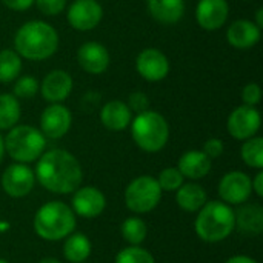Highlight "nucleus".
<instances>
[{"label": "nucleus", "instance_id": "nucleus-1", "mask_svg": "<svg viewBox=\"0 0 263 263\" xmlns=\"http://www.w3.org/2000/svg\"><path fill=\"white\" fill-rule=\"evenodd\" d=\"M35 179L39 183L55 194L74 193L83 179L79 160L65 149H51L37 159Z\"/></svg>", "mask_w": 263, "mask_h": 263}, {"label": "nucleus", "instance_id": "nucleus-2", "mask_svg": "<svg viewBox=\"0 0 263 263\" xmlns=\"http://www.w3.org/2000/svg\"><path fill=\"white\" fill-rule=\"evenodd\" d=\"M15 52L28 60L49 59L59 46L57 31L46 22L32 20L22 25L14 37Z\"/></svg>", "mask_w": 263, "mask_h": 263}, {"label": "nucleus", "instance_id": "nucleus-3", "mask_svg": "<svg viewBox=\"0 0 263 263\" xmlns=\"http://www.w3.org/2000/svg\"><path fill=\"white\" fill-rule=\"evenodd\" d=\"M196 234L208 243L225 240L236 228V214L233 208L220 200L206 202L194 222Z\"/></svg>", "mask_w": 263, "mask_h": 263}, {"label": "nucleus", "instance_id": "nucleus-4", "mask_svg": "<svg viewBox=\"0 0 263 263\" xmlns=\"http://www.w3.org/2000/svg\"><path fill=\"white\" fill-rule=\"evenodd\" d=\"M76 228V214L63 202H48L34 216V230L43 240H62Z\"/></svg>", "mask_w": 263, "mask_h": 263}, {"label": "nucleus", "instance_id": "nucleus-5", "mask_svg": "<svg viewBox=\"0 0 263 263\" xmlns=\"http://www.w3.org/2000/svg\"><path fill=\"white\" fill-rule=\"evenodd\" d=\"M131 134L140 149L146 153H157L165 148L170 139V126L162 114L146 109L139 112L133 120Z\"/></svg>", "mask_w": 263, "mask_h": 263}, {"label": "nucleus", "instance_id": "nucleus-6", "mask_svg": "<svg viewBox=\"0 0 263 263\" xmlns=\"http://www.w3.org/2000/svg\"><path fill=\"white\" fill-rule=\"evenodd\" d=\"M3 145L11 159L18 163H31L43 154L46 140L40 129L29 125H15L6 134Z\"/></svg>", "mask_w": 263, "mask_h": 263}, {"label": "nucleus", "instance_id": "nucleus-7", "mask_svg": "<svg viewBox=\"0 0 263 263\" xmlns=\"http://www.w3.org/2000/svg\"><path fill=\"white\" fill-rule=\"evenodd\" d=\"M162 199V188L157 179L151 176L136 177L125 190L126 208L133 213L143 214L153 211Z\"/></svg>", "mask_w": 263, "mask_h": 263}, {"label": "nucleus", "instance_id": "nucleus-8", "mask_svg": "<svg viewBox=\"0 0 263 263\" xmlns=\"http://www.w3.org/2000/svg\"><path fill=\"white\" fill-rule=\"evenodd\" d=\"M262 119L260 112L250 105L237 106L228 117V133L237 140H247L257 134Z\"/></svg>", "mask_w": 263, "mask_h": 263}, {"label": "nucleus", "instance_id": "nucleus-9", "mask_svg": "<svg viewBox=\"0 0 263 263\" xmlns=\"http://www.w3.org/2000/svg\"><path fill=\"white\" fill-rule=\"evenodd\" d=\"M35 183V174L25 163H12L2 174V188L11 197L28 196Z\"/></svg>", "mask_w": 263, "mask_h": 263}, {"label": "nucleus", "instance_id": "nucleus-10", "mask_svg": "<svg viewBox=\"0 0 263 263\" xmlns=\"http://www.w3.org/2000/svg\"><path fill=\"white\" fill-rule=\"evenodd\" d=\"M253 193L251 179L242 171H231L225 174L219 183V196L228 205L245 203Z\"/></svg>", "mask_w": 263, "mask_h": 263}, {"label": "nucleus", "instance_id": "nucleus-11", "mask_svg": "<svg viewBox=\"0 0 263 263\" xmlns=\"http://www.w3.org/2000/svg\"><path fill=\"white\" fill-rule=\"evenodd\" d=\"M103 17V9L97 0H76L68 9V22L77 31L94 29Z\"/></svg>", "mask_w": 263, "mask_h": 263}, {"label": "nucleus", "instance_id": "nucleus-12", "mask_svg": "<svg viewBox=\"0 0 263 263\" xmlns=\"http://www.w3.org/2000/svg\"><path fill=\"white\" fill-rule=\"evenodd\" d=\"M136 69L145 80L159 82L168 76L170 62H168V57L160 49L146 48L137 55Z\"/></svg>", "mask_w": 263, "mask_h": 263}, {"label": "nucleus", "instance_id": "nucleus-13", "mask_svg": "<svg viewBox=\"0 0 263 263\" xmlns=\"http://www.w3.org/2000/svg\"><path fill=\"white\" fill-rule=\"evenodd\" d=\"M72 123V116L71 111L60 105V103H52L40 116V128L42 134L49 137V139H60L63 137Z\"/></svg>", "mask_w": 263, "mask_h": 263}, {"label": "nucleus", "instance_id": "nucleus-14", "mask_svg": "<svg viewBox=\"0 0 263 263\" xmlns=\"http://www.w3.org/2000/svg\"><path fill=\"white\" fill-rule=\"evenodd\" d=\"M106 199L103 193L96 186H83L74 191L72 211L83 219H94L103 213Z\"/></svg>", "mask_w": 263, "mask_h": 263}, {"label": "nucleus", "instance_id": "nucleus-15", "mask_svg": "<svg viewBox=\"0 0 263 263\" xmlns=\"http://www.w3.org/2000/svg\"><path fill=\"white\" fill-rule=\"evenodd\" d=\"M230 5L227 0H199L196 8L197 23L208 31L222 28L228 18Z\"/></svg>", "mask_w": 263, "mask_h": 263}, {"label": "nucleus", "instance_id": "nucleus-16", "mask_svg": "<svg viewBox=\"0 0 263 263\" xmlns=\"http://www.w3.org/2000/svg\"><path fill=\"white\" fill-rule=\"evenodd\" d=\"M77 60L86 72L102 74L109 66V52L97 42H86L79 48Z\"/></svg>", "mask_w": 263, "mask_h": 263}, {"label": "nucleus", "instance_id": "nucleus-17", "mask_svg": "<svg viewBox=\"0 0 263 263\" xmlns=\"http://www.w3.org/2000/svg\"><path fill=\"white\" fill-rule=\"evenodd\" d=\"M72 91V77L63 69H54L42 82V96L51 103L63 102Z\"/></svg>", "mask_w": 263, "mask_h": 263}, {"label": "nucleus", "instance_id": "nucleus-18", "mask_svg": "<svg viewBox=\"0 0 263 263\" xmlns=\"http://www.w3.org/2000/svg\"><path fill=\"white\" fill-rule=\"evenodd\" d=\"M227 39L237 49L253 48L260 40V28L251 20H236L227 31Z\"/></svg>", "mask_w": 263, "mask_h": 263}, {"label": "nucleus", "instance_id": "nucleus-19", "mask_svg": "<svg viewBox=\"0 0 263 263\" xmlns=\"http://www.w3.org/2000/svg\"><path fill=\"white\" fill-rule=\"evenodd\" d=\"M100 120L111 131H123L131 123V109L122 100H111L102 108Z\"/></svg>", "mask_w": 263, "mask_h": 263}, {"label": "nucleus", "instance_id": "nucleus-20", "mask_svg": "<svg viewBox=\"0 0 263 263\" xmlns=\"http://www.w3.org/2000/svg\"><path fill=\"white\" fill-rule=\"evenodd\" d=\"M211 159L203 151H186L180 157L177 170L183 177L199 180L211 171Z\"/></svg>", "mask_w": 263, "mask_h": 263}, {"label": "nucleus", "instance_id": "nucleus-21", "mask_svg": "<svg viewBox=\"0 0 263 263\" xmlns=\"http://www.w3.org/2000/svg\"><path fill=\"white\" fill-rule=\"evenodd\" d=\"M149 14L160 23H177L185 14V0H148Z\"/></svg>", "mask_w": 263, "mask_h": 263}, {"label": "nucleus", "instance_id": "nucleus-22", "mask_svg": "<svg viewBox=\"0 0 263 263\" xmlns=\"http://www.w3.org/2000/svg\"><path fill=\"white\" fill-rule=\"evenodd\" d=\"M236 214V227L243 234L257 236L263 231V208L257 203H247Z\"/></svg>", "mask_w": 263, "mask_h": 263}, {"label": "nucleus", "instance_id": "nucleus-23", "mask_svg": "<svg viewBox=\"0 0 263 263\" xmlns=\"http://www.w3.org/2000/svg\"><path fill=\"white\" fill-rule=\"evenodd\" d=\"M208 200V196H206V191L203 186L197 185V183H186V185H182L179 190H177V194H176V202L177 205L188 211V213H196L199 211Z\"/></svg>", "mask_w": 263, "mask_h": 263}, {"label": "nucleus", "instance_id": "nucleus-24", "mask_svg": "<svg viewBox=\"0 0 263 263\" xmlns=\"http://www.w3.org/2000/svg\"><path fill=\"white\" fill-rule=\"evenodd\" d=\"M63 256L68 262L83 263L91 256L89 239L82 233H76L69 236L63 245Z\"/></svg>", "mask_w": 263, "mask_h": 263}, {"label": "nucleus", "instance_id": "nucleus-25", "mask_svg": "<svg viewBox=\"0 0 263 263\" xmlns=\"http://www.w3.org/2000/svg\"><path fill=\"white\" fill-rule=\"evenodd\" d=\"M20 119V103L12 94H0V129H11Z\"/></svg>", "mask_w": 263, "mask_h": 263}, {"label": "nucleus", "instance_id": "nucleus-26", "mask_svg": "<svg viewBox=\"0 0 263 263\" xmlns=\"http://www.w3.org/2000/svg\"><path fill=\"white\" fill-rule=\"evenodd\" d=\"M22 71V59L14 49L0 51V82L8 83L17 79Z\"/></svg>", "mask_w": 263, "mask_h": 263}, {"label": "nucleus", "instance_id": "nucleus-27", "mask_svg": "<svg viewBox=\"0 0 263 263\" xmlns=\"http://www.w3.org/2000/svg\"><path fill=\"white\" fill-rule=\"evenodd\" d=\"M122 236L129 245L139 247L148 236L146 223L139 217H129L122 223Z\"/></svg>", "mask_w": 263, "mask_h": 263}, {"label": "nucleus", "instance_id": "nucleus-28", "mask_svg": "<svg viewBox=\"0 0 263 263\" xmlns=\"http://www.w3.org/2000/svg\"><path fill=\"white\" fill-rule=\"evenodd\" d=\"M242 159L243 162L256 170L263 168V139L251 137L242 145Z\"/></svg>", "mask_w": 263, "mask_h": 263}, {"label": "nucleus", "instance_id": "nucleus-29", "mask_svg": "<svg viewBox=\"0 0 263 263\" xmlns=\"http://www.w3.org/2000/svg\"><path fill=\"white\" fill-rule=\"evenodd\" d=\"M116 263H156L153 254L149 251H146L145 248L139 247H128L123 248L117 257H116Z\"/></svg>", "mask_w": 263, "mask_h": 263}, {"label": "nucleus", "instance_id": "nucleus-30", "mask_svg": "<svg viewBox=\"0 0 263 263\" xmlns=\"http://www.w3.org/2000/svg\"><path fill=\"white\" fill-rule=\"evenodd\" d=\"M183 180H185V177L182 176V173L177 168L162 170L159 174V179H157L162 191H177L183 185Z\"/></svg>", "mask_w": 263, "mask_h": 263}, {"label": "nucleus", "instance_id": "nucleus-31", "mask_svg": "<svg viewBox=\"0 0 263 263\" xmlns=\"http://www.w3.org/2000/svg\"><path fill=\"white\" fill-rule=\"evenodd\" d=\"M39 82L37 79L31 77V76H23L20 79H17L14 89H12V96H15L17 99H32L37 91H39Z\"/></svg>", "mask_w": 263, "mask_h": 263}, {"label": "nucleus", "instance_id": "nucleus-32", "mask_svg": "<svg viewBox=\"0 0 263 263\" xmlns=\"http://www.w3.org/2000/svg\"><path fill=\"white\" fill-rule=\"evenodd\" d=\"M39 11H42L45 15H57L63 12L66 6V0H34Z\"/></svg>", "mask_w": 263, "mask_h": 263}, {"label": "nucleus", "instance_id": "nucleus-33", "mask_svg": "<svg viewBox=\"0 0 263 263\" xmlns=\"http://www.w3.org/2000/svg\"><path fill=\"white\" fill-rule=\"evenodd\" d=\"M260 97H262V89L257 83H248L243 91H242V100L245 102V105H250V106H256L259 102H260Z\"/></svg>", "mask_w": 263, "mask_h": 263}, {"label": "nucleus", "instance_id": "nucleus-34", "mask_svg": "<svg viewBox=\"0 0 263 263\" xmlns=\"http://www.w3.org/2000/svg\"><path fill=\"white\" fill-rule=\"evenodd\" d=\"M131 111H136V112H143L149 108V100L146 97V94L137 91V92H133L128 99V103Z\"/></svg>", "mask_w": 263, "mask_h": 263}, {"label": "nucleus", "instance_id": "nucleus-35", "mask_svg": "<svg viewBox=\"0 0 263 263\" xmlns=\"http://www.w3.org/2000/svg\"><path fill=\"white\" fill-rule=\"evenodd\" d=\"M223 149H225V146H223V142H222L220 139H210V140H206L205 145H203V153H205L211 160L220 157V156L223 154Z\"/></svg>", "mask_w": 263, "mask_h": 263}, {"label": "nucleus", "instance_id": "nucleus-36", "mask_svg": "<svg viewBox=\"0 0 263 263\" xmlns=\"http://www.w3.org/2000/svg\"><path fill=\"white\" fill-rule=\"evenodd\" d=\"M9 9H14V11H26L32 3L34 0H2Z\"/></svg>", "mask_w": 263, "mask_h": 263}, {"label": "nucleus", "instance_id": "nucleus-37", "mask_svg": "<svg viewBox=\"0 0 263 263\" xmlns=\"http://www.w3.org/2000/svg\"><path fill=\"white\" fill-rule=\"evenodd\" d=\"M251 186H253V191H256V194L259 197H263V173L259 170V173L256 174L254 180L251 182Z\"/></svg>", "mask_w": 263, "mask_h": 263}, {"label": "nucleus", "instance_id": "nucleus-38", "mask_svg": "<svg viewBox=\"0 0 263 263\" xmlns=\"http://www.w3.org/2000/svg\"><path fill=\"white\" fill-rule=\"evenodd\" d=\"M225 263H257L254 259L248 257V256H234L231 259H228Z\"/></svg>", "mask_w": 263, "mask_h": 263}, {"label": "nucleus", "instance_id": "nucleus-39", "mask_svg": "<svg viewBox=\"0 0 263 263\" xmlns=\"http://www.w3.org/2000/svg\"><path fill=\"white\" fill-rule=\"evenodd\" d=\"M256 25L262 29L263 26V8H260V9H257V15H256Z\"/></svg>", "mask_w": 263, "mask_h": 263}, {"label": "nucleus", "instance_id": "nucleus-40", "mask_svg": "<svg viewBox=\"0 0 263 263\" xmlns=\"http://www.w3.org/2000/svg\"><path fill=\"white\" fill-rule=\"evenodd\" d=\"M39 263H62L60 260L54 259V257H46V259H42Z\"/></svg>", "mask_w": 263, "mask_h": 263}, {"label": "nucleus", "instance_id": "nucleus-41", "mask_svg": "<svg viewBox=\"0 0 263 263\" xmlns=\"http://www.w3.org/2000/svg\"><path fill=\"white\" fill-rule=\"evenodd\" d=\"M3 153H5V145H3V139H2V136H0V162H2Z\"/></svg>", "mask_w": 263, "mask_h": 263}, {"label": "nucleus", "instance_id": "nucleus-42", "mask_svg": "<svg viewBox=\"0 0 263 263\" xmlns=\"http://www.w3.org/2000/svg\"><path fill=\"white\" fill-rule=\"evenodd\" d=\"M0 263H8L6 260H3V259H0Z\"/></svg>", "mask_w": 263, "mask_h": 263}]
</instances>
